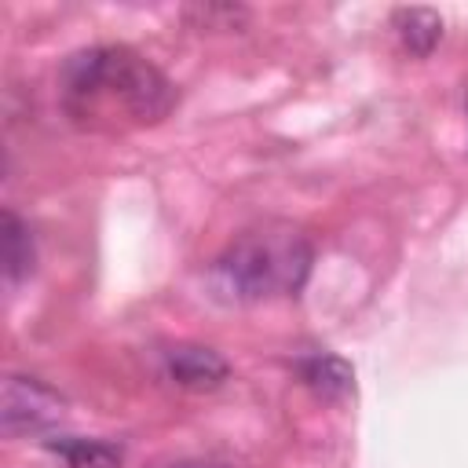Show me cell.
Returning a JSON list of instances; mask_svg holds the SVG:
<instances>
[{
    "instance_id": "6",
    "label": "cell",
    "mask_w": 468,
    "mask_h": 468,
    "mask_svg": "<svg viewBox=\"0 0 468 468\" xmlns=\"http://www.w3.org/2000/svg\"><path fill=\"white\" fill-rule=\"evenodd\" d=\"M300 377L307 380V388H314L325 399H340V395H347L355 388V369L344 358H336V355H314V358H307L300 366Z\"/></svg>"
},
{
    "instance_id": "3",
    "label": "cell",
    "mask_w": 468,
    "mask_h": 468,
    "mask_svg": "<svg viewBox=\"0 0 468 468\" xmlns=\"http://www.w3.org/2000/svg\"><path fill=\"white\" fill-rule=\"evenodd\" d=\"M66 417V399L48 388L37 377H18L11 373L4 380V399H0V424L4 435H26V431H48Z\"/></svg>"
},
{
    "instance_id": "2",
    "label": "cell",
    "mask_w": 468,
    "mask_h": 468,
    "mask_svg": "<svg viewBox=\"0 0 468 468\" xmlns=\"http://www.w3.org/2000/svg\"><path fill=\"white\" fill-rule=\"evenodd\" d=\"M311 260V241L292 223H260L223 249L216 274L238 300L292 296L307 282Z\"/></svg>"
},
{
    "instance_id": "1",
    "label": "cell",
    "mask_w": 468,
    "mask_h": 468,
    "mask_svg": "<svg viewBox=\"0 0 468 468\" xmlns=\"http://www.w3.org/2000/svg\"><path fill=\"white\" fill-rule=\"evenodd\" d=\"M62 95L66 110L84 124L117 113L135 124H150L176 102L172 80L128 48H91L73 55L62 69Z\"/></svg>"
},
{
    "instance_id": "5",
    "label": "cell",
    "mask_w": 468,
    "mask_h": 468,
    "mask_svg": "<svg viewBox=\"0 0 468 468\" xmlns=\"http://www.w3.org/2000/svg\"><path fill=\"white\" fill-rule=\"evenodd\" d=\"M391 26H395L402 48H406L410 55H420V58L431 55L435 44L442 40V18H439V11H431V7H399V11L391 15Z\"/></svg>"
},
{
    "instance_id": "8",
    "label": "cell",
    "mask_w": 468,
    "mask_h": 468,
    "mask_svg": "<svg viewBox=\"0 0 468 468\" xmlns=\"http://www.w3.org/2000/svg\"><path fill=\"white\" fill-rule=\"evenodd\" d=\"M48 446L66 461V468H121L124 461L121 450L102 439H55Z\"/></svg>"
},
{
    "instance_id": "9",
    "label": "cell",
    "mask_w": 468,
    "mask_h": 468,
    "mask_svg": "<svg viewBox=\"0 0 468 468\" xmlns=\"http://www.w3.org/2000/svg\"><path fill=\"white\" fill-rule=\"evenodd\" d=\"M172 468H223V464H212V461H179Z\"/></svg>"
},
{
    "instance_id": "7",
    "label": "cell",
    "mask_w": 468,
    "mask_h": 468,
    "mask_svg": "<svg viewBox=\"0 0 468 468\" xmlns=\"http://www.w3.org/2000/svg\"><path fill=\"white\" fill-rule=\"evenodd\" d=\"M29 271H33V238H29V227L7 208L4 212V278H7V285H15Z\"/></svg>"
},
{
    "instance_id": "4",
    "label": "cell",
    "mask_w": 468,
    "mask_h": 468,
    "mask_svg": "<svg viewBox=\"0 0 468 468\" xmlns=\"http://www.w3.org/2000/svg\"><path fill=\"white\" fill-rule=\"evenodd\" d=\"M165 366H168V377L179 388H194V391L216 388L230 373L227 358L219 351H212V347H201V344H179V347H172Z\"/></svg>"
}]
</instances>
